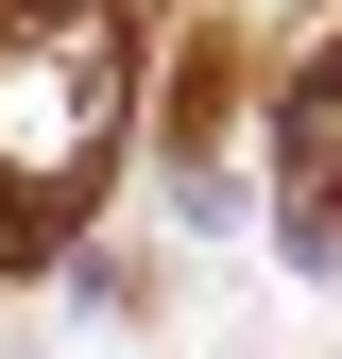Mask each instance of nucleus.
<instances>
[{
    "instance_id": "f257e3e1",
    "label": "nucleus",
    "mask_w": 342,
    "mask_h": 359,
    "mask_svg": "<svg viewBox=\"0 0 342 359\" xmlns=\"http://www.w3.org/2000/svg\"><path fill=\"white\" fill-rule=\"evenodd\" d=\"M120 103H137L120 0H0V274L86 222V189L120 154Z\"/></svg>"
}]
</instances>
